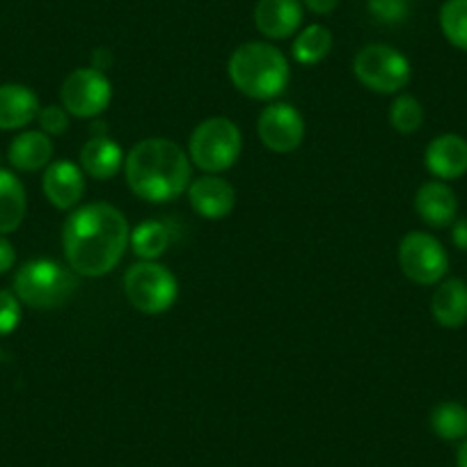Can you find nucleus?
<instances>
[{"mask_svg": "<svg viewBox=\"0 0 467 467\" xmlns=\"http://www.w3.org/2000/svg\"><path fill=\"white\" fill-rule=\"evenodd\" d=\"M188 200L192 211L206 220H223L236 206V191L227 179L218 174H202L188 186Z\"/></svg>", "mask_w": 467, "mask_h": 467, "instance_id": "obj_12", "label": "nucleus"}, {"mask_svg": "<svg viewBox=\"0 0 467 467\" xmlns=\"http://www.w3.org/2000/svg\"><path fill=\"white\" fill-rule=\"evenodd\" d=\"M7 159L12 168L19 172H37V170L48 168L53 159L51 136L44 131L19 133L7 150Z\"/></svg>", "mask_w": 467, "mask_h": 467, "instance_id": "obj_19", "label": "nucleus"}, {"mask_svg": "<svg viewBox=\"0 0 467 467\" xmlns=\"http://www.w3.org/2000/svg\"><path fill=\"white\" fill-rule=\"evenodd\" d=\"M332 51V33L321 24H309L296 33L291 56L298 65L312 67L326 60Z\"/></svg>", "mask_w": 467, "mask_h": 467, "instance_id": "obj_21", "label": "nucleus"}, {"mask_svg": "<svg viewBox=\"0 0 467 467\" xmlns=\"http://www.w3.org/2000/svg\"><path fill=\"white\" fill-rule=\"evenodd\" d=\"M415 211L429 227H451L453 220L458 218V197L447 182L433 179L421 183L417 191Z\"/></svg>", "mask_w": 467, "mask_h": 467, "instance_id": "obj_15", "label": "nucleus"}, {"mask_svg": "<svg viewBox=\"0 0 467 467\" xmlns=\"http://www.w3.org/2000/svg\"><path fill=\"white\" fill-rule=\"evenodd\" d=\"M129 188L140 200L170 202L188 191L192 163L186 151L168 138L140 140L124 159Z\"/></svg>", "mask_w": 467, "mask_h": 467, "instance_id": "obj_2", "label": "nucleus"}, {"mask_svg": "<svg viewBox=\"0 0 467 467\" xmlns=\"http://www.w3.org/2000/svg\"><path fill=\"white\" fill-rule=\"evenodd\" d=\"M259 140L275 154H291L305 140V119L289 103H271L257 122Z\"/></svg>", "mask_w": 467, "mask_h": 467, "instance_id": "obj_10", "label": "nucleus"}, {"mask_svg": "<svg viewBox=\"0 0 467 467\" xmlns=\"http://www.w3.org/2000/svg\"><path fill=\"white\" fill-rule=\"evenodd\" d=\"M15 291L3 289L0 291V337H7L19 327L21 317H24V307Z\"/></svg>", "mask_w": 467, "mask_h": 467, "instance_id": "obj_27", "label": "nucleus"}, {"mask_svg": "<svg viewBox=\"0 0 467 467\" xmlns=\"http://www.w3.org/2000/svg\"><path fill=\"white\" fill-rule=\"evenodd\" d=\"M131 241L129 220L106 202L80 206L67 218L62 248L76 275L103 277L119 264Z\"/></svg>", "mask_w": 467, "mask_h": 467, "instance_id": "obj_1", "label": "nucleus"}, {"mask_svg": "<svg viewBox=\"0 0 467 467\" xmlns=\"http://www.w3.org/2000/svg\"><path fill=\"white\" fill-rule=\"evenodd\" d=\"M78 289L76 273L53 259H33L15 275V294L33 309H56Z\"/></svg>", "mask_w": 467, "mask_h": 467, "instance_id": "obj_4", "label": "nucleus"}, {"mask_svg": "<svg viewBox=\"0 0 467 467\" xmlns=\"http://www.w3.org/2000/svg\"><path fill=\"white\" fill-rule=\"evenodd\" d=\"M426 170L440 182H453L467 174V140L458 133L433 138L424 154Z\"/></svg>", "mask_w": 467, "mask_h": 467, "instance_id": "obj_13", "label": "nucleus"}, {"mask_svg": "<svg viewBox=\"0 0 467 467\" xmlns=\"http://www.w3.org/2000/svg\"><path fill=\"white\" fill-rule=\"evenodd\" d=\"M170 241H172V229L168 227V223L147 220L133 229L129 245L142 262H156L170 248Z\"/></svg>", "mask_w": 467, "mask_h": 467, "instance_id": "obj_22", "label": "nucleus"}, {"mask_svg": "<svg viewBox=\"0 0 467 467\" xmlns=\"http://www.w3.org/2000/svg\"><path fill=\"white\" fill-rule=\"evenodd\" d=\"M227 74L234 88L257 101L280 97L291 78L289 60L271 42H245L232 53Z\"/></svg>", "mask_w": 467, "mask_h": 467, "instance_id": "obj_3", "label": "nucleus"}, {"mask_svg": "<svg viewBox=\"0 0 467 467\" xmlns=\"http://www.w3.org/2000/svg\"><path fill=\"white\" fill-rule=\"evenodd\" d=\"M253 19L264 37L280 42L303 28L305 7L300 0H257Z\"/></svg>", "mask_w": 467, "mask_h": 467, "instance_id": "obj_11", "label": "nucleus"}, {"mask_svg": "<svg viewBox=\"0 0 467 467\" xmlns=\"http://www.w3.org/2000/svg\"><path fill=\"white\" fill-rule=\"evenodd\" d=\"M112 99V85L103 71L94 67H80L65 78L60 88V101L69 115L92 119L101 115Z\"/></svg>", "mask_w": 467, "mask_h": 467, "instance_id": "obj_9", "label": "nucleus"}, {"mask_svg": "<svg viewBox=\"0 0 467 467\" xmlns=\"http://www.w3.org/2000/svg\"><path fill=\"white\" fill-rule=\"evenodd\" d=\"M431 314L435 323L447 330H458L467 323V282L461 277H447L438 282L431 298Z\"/></svg>", "mask_w": 467, "mask_h": 467, "instance_id": "obj_18", "label": "nucleus"}, {"mask_svg": "<svg viewBox=\"0 0 467 467\" xmlns=\"http://www.w3.org/2000/svg\"><path fill=\"white\" fill-rule=\"evenodd\" d=\"M307 12L317 16H327L339 7V0H300Z\"/></svg>", "mask_w": 467, "mask_h": 467, "instance_id": "obj_30", "label": "nucleus"}, {"mask_svg": "<svg viewBox=\"0 0 467 467\" xmlns=\"http://www.w3.org/2000/svg\"><path fill=\"white\" fill-rule=\"evenodd\" d=\"M451 244L461 253H467V218H456L451 224Z\"/></svg>", "mask_w": 467, "mask_h": 467, "instance_id": "obj_31", "label": "nucleus"}, {"mask_svg": "<svg viewBox=\"0 0 467 467\" xmlns=\"http://www.w3.org/2000/svg\"><path fill=\"white\" fill-rule=\"evenodd\" d=\"M456 467H467V438L461 440L456 449Z\"/></svg>", "mask_w": 467, "mask_h": 467, "instance_id": "obj_33", "label": "nucleus"}, {"mask_svg": "<svg viewBox=\"0 0 467 467\" xmlns=\"http://www.w3.org/2000/svg\"><path fill=\"white\" fill-rule=\"evenodd\" d=\"M431 431L444 442H461L467 438V406L458 401H442L431 410Z\"/></svg>", "mask_w": 467, "mask_h": 467, "instance_id": "obj_23", "label": "nucleus"}, {"mask_svg": "<svg viewBox=\"0 0 467 467\" xmlns=\"http://www.w3.org/2000/svg\"><path fill=\"white\" fill-rule=\"evenodd\" d=\"M367 7H369V15L374 16V21L383 26H399L410 15L408 0H369Z\"/></svg>", "mask_w": 467, "mask_h": 467, "instance_id": "obj_26", "label": "nucleus"}, {"mask_svg": "<svg viewBox=\"0 0 467 467\" xmlns=\"http://www.w3.org/2000/svg\"><path fill=\"white\" fill-rule=\"evenodd\" d=\"M389 124L394 131L410 136V133L420 131L424 124V106L420 99L410 97V94H399L389 106Z\"/></svg>", "mask_w": 467, "mask_h": 467, "instance_id": "obj_25", "label": "nucleus"}, {"mask_svg": "<svg viewBox=\"0 0 467 467\" xmlns=\"http://www.w3.org/2000/svg\"><path fill=\"white\" fill-rule=\"evenodd\" d=\"M129 303L142 314H163L174 305L179 294L177 277L159 262L133 264L124 277Z\"/></svg>", "mask_w": 467, "mask_h": 467, "instance_id": "obj_7", "label": "nucleus"}, {"mask_svg": "<svg viewBox=\"0 0 467 467\" xmlns=\"http://www.w3.org/2000/svg\"><path fill=\"white\" fill-rule=\"evenodd\" d=\"M26 188L10 170L0 168V236L21 227L26 218Z\"/></svg>", "mask_w": 467, "mask_h": 467, "instance_id": "obj_20", "label": "nucleus"}, {"mask_svg": "<svg viewBox=\"0 0 467 467\" xmlns=\"http://www.w3.org/2000/svg\"><path fill=\"white\" fill-rule=\"evenodd\" d=\"M399 266L415 285L435 286L447 275L449 254L433 234L408 232L399 244Z\"/></svg>", "mask_w": 467, "mask_h": 467, "instance_id": "obj_8", "label": "nucleus"}, {"mask_svg": "<svg viewBox=\"0 0 467 467\" xmlns=\"http://www.w3.org/2000/svg\"><path fill=\"white\" fill-rule=\"evenodd\" d=\"M353 74L376 94H397L410 83V60L389 44H369L353 60Z\"/></svg>", "mask_w": 467, "mask_h": 467, "instance_id": "obj_6", "label": "nucleus"}, {"mask_svg": "<svg viewBox=\"0 0 467 467\" xmlns=\"http://www.w3.org/2000/svg\"><path fill=\"white\" fill-rule=\"evenodd\" d=\"M16 262V250L5 236H0V275H5L7 271H12Z\"/></svg>", "mask_w": 467, "mask_h": 467, "instance_id": "obj_29", "label": "nucleus"}, {"mask_svg": "<svg viewBox=\"0 0 467 467\" xmlns=\"http://www.w3.org/2000/svg\"><path fill=\"white\" fill-rule=\"evenodd\" d=\"M39 99L30 88L19 83L0 85V129L19 131L37 119Z\"/></svg>", "mask_w": 467, "mask_h": 467, "instance_id": "obj_17", "label": "nucleus"}, {"mask_svg": "<svg viewBox=\"0 0 467 467\" xmlns=\"http://www.w3.org/2000/svg\"><path fill=\"white\" fill-rule=\"evenodd\" d=\"M44 195L56 209L69 211L83 200L85 195V172L71 161H56L44 172Z\"/></svg>", "mask_w": 467, "mask_h": 467, "instance_id": "obj_14", "label": "nucleus"}, {"mask_svg": "<svg viewBox=\"0 0 467 467\" xmlns=\"http://www.w3.org/2000/svg\"><path fill=\"white\" fill-rule=\"evenodd\" d=\"M244 136L227 117H209L197 124L188 140V159L206 174H218L232 168L241 156Z\"/></svg>", "mask_w": 467, "mask_h": 467, "instance_id": "obj_5", "label": "nucleus"}, {"mask_svg": "<svg viewBox=\"0 0 467 467\" xmlns=\"http://www.w3.org/2000/svg\"><path fill=\"white\" fill-rule=\"evenodd\" d=\"M110 65H112L110 51H108V48H97V51H94V62H92L94 69H99V71H103V74H106V69Z\"/></svg>", "mask_w": 467, "mask_h": 467, "instance_id": "obj_32", "label": "nucleus"}, {"mask_svg": "<svg viewBox=\"0 0 467 467\" xmlns=\"http://www.w3.org/2000/svg\"><path fill=\"white\" fill-rule=\"evenodd\" d=\"M37 122L39 131H44L47 136H62L69 129V112L62 106H47L39 110Z\"/></svg>", "mask_w": 467, "mask_h": 467, "instance_id": "obj_28", "label": "nucleus"}, {"mask_svg": "<svg viewBox=\"0 0 467 467\" xmlns=\"http://www.w3.org/2000/svg\"><path fill=\"white\" fill-rule=\"evenodd\" d=\"M438 21L444 39L453 48L467 53V0H444Z\"/></svg>", "mask_w": 467, "mask_h": 467, "instance_id": "obj_24", "label": "nucleus"}, {"mask_svg": "<svg viewBox=\"0 0 467 467\" xmlns=\"http://www.w3.org/2000/svg\"><path fill=\"white\" fill-rule=\"evenodd\" d=\"M124 165V151L117 145L103 127L92 129V138L80 150V168L85 174L92 179L106 182V179L115 177Z\"/></svg>", "mask_w": 467, "mask_h": 467, "instance_id": "obj_16", "label": "nucleus"}]
</instances>
